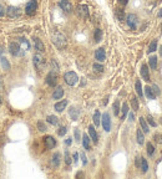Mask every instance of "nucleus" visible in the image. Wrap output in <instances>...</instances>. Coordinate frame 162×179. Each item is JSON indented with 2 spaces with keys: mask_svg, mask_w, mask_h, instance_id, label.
<instances>
[{
  "mask_svg": "<svg viewBox=\"0 0 162 179\" xmlns=\"http://www.w3.org/2000/svg\"><path fill=\"white\" fill-rule=\"evenodd\" d=\"M51 41H52V44H54L57 49H64L65 46H66V44H68L65 35L61 34V33H59V31H56V33L52 34V36H51Z\"/></svg>",
  "mask_w": 162,
  "mask_h": 179,
  "instance_id": "1",
  "label": "nucleus"
},
{
  "mask_svg": "<svg viewBox=\"0 0 162 179\" xmlns=\"http://www.w3.org/2000/svg\"><path fill=\"white\" fill-rule=\"evenodd\" d=\"M32 62H34V66H35V69H36L38 71L44 70V67H45V65H46L45 58H44V56H43L41 54H35L34 57H32Z\"/></svg>",
  "mask_w": 162,
  "mask_h": 179,
  "instance_id": "2",
  "label": "nucleus"
},
{
  "mask_svg": "<svg viewBox=\"0 0 162 179\" xmlns=\"http://www.w3.org/2000/svg\"><path fill=\"white\" fill-rule=\"evenodd\" d=\"M64 80L69 86H75L77 83V81H79V77L74 71H69V72H66L64 75Z\"/></svg>",
  "mask_w": 162,
  "mask_h": 179,
  "instance_id": "3",
  "label": "nucleus"
},
{
  "mask_svg": "<svg viewBox=\"0 0 162 179\" xmlns=\"http://www.w3.org/2000/svg\"><path fill=\"white\" fill-rule=\"evenodd\" d=\"M36 9H38V2L36 0H30L25 6V14L29 16H32V15H35Z\"/></svg>",
  "mask_w": 162,
  "mask_h": 179,
  "instance_id": "4",
  "label": "nucleus"
},
{
  "mask_svg": "<svg viewBox=\"0 0 162 179\" xmlns=\"http://www.w3.org/2000/svg\"><path fill=\"white\" fill-rule=\"evenodd\" d=\"M126 21H127V25L131 30H136L137 27V24H139V19L135 14H128L127 18H126Z\"/></svg>",
  "mask_w": 162,
  "mask_h": 179,
  "instance_id": "5",
  "label": "nucleus"
},
{
  "mask_svg": "<svg viewBox=\"0 0 162 179\" xmlns=\"http://www.w3.org/2000/svg\"><path fill=\"white\" fill-rule=\"evenodd\" d=\"M9 51L13 56H19L21 55V46L19 42H10L9 44Z\"/></svg>",
  "mask_w": 162,
  "mask_h": 179,
  "instance_id": "6",
  "label": "nucleus"
},
{
  "mask_svg": "<svg viewBox=\"0 0 162 179\" xmlns=\"http://www.w3.org/2000/svg\"><path fill=\"white\" fill-rule=\"evenodd\" d=\"M46 83L50 87H55L56 86V83H57V74L55 71L49 72V75L46 76Z\"/></svg>",
  "mask_w": 162,
  "mask_h": 179,
  "instance_id": "7",
  "label": "nucleus"
},
{
  "mask_svg": "<svg viewBox=\"0 0 162 179\" xmlns=\"http://www.w3.org/2000/svg\"><path fill=\"white\" fill-rule=\"evenodd\" d=\"M102 127L106 132L111 131V118H110V114L107 112L102 114Z\"/></svg>",
  "mask_w": 162,
  "mask_h": 179,
  "instance_id": "8",
  "label": "nucleus"
},
{
  "mask_svg": "<svg viewBox=\"0 0 162 179\" xmlns=\"http://www.w3.org/2000/svg\"><path fill=\"white\" fill-rule=\"evenodd\" d=\"M59 6L61 8V10H64L65 13H68V14H70L73 11V5H71V3L69 2V0H60Z\"/></svg>",
  "mask_w": 162,
  "mask_h": 179,
  "instance_id": "9",
  "label": "nucleus"
},
{
  "mask_svg": "<svg viewBox=\"0 0 162 179\" xmlns=\"http://www.w3.org/2000/svg\"><path fill=\"white\" fill-rule=\"evenodd\" d=\"M20 9L16 8V6H9L6 9V15L10 18V19H15V18H19L20 16Z\"/></svg>",
  "mask_w": 162,
  "mask_h": 179,
  "instance_id": "10",
  "label": "nucleus"
},
{
  "mask_svg": "<svg viewBox=\"0 0 162 179\" xmlns=\"http://www.w3.org/2000/svg\"><path fill=\"white\" fill-rule=\"evenodd\" d=\"M95 58H96L99 62H104L105 58H106L105 49H102V47H99V49H97V50L95 51Z\"/></svg>",
  "mask_w": 162,
  "mask_h": 179,
  "instance_id": "11",
  "label": "nucleus"
},
{
  "mask_svg": "<svg viewBox=\"0 0 162 179\" xmlns=\"http://www.w3.org/2000/svg\"><path fill=\"white\" fill-rule=\"evenodd\" d=\"M77 14H79L80 18L87 19V18H89V8H87V5H85V4L79 5V6H77Z\"/></svg>",
  "mask_w": 162,
  "mask_h": 179,
  "instance_id": "12",
  "label": "nucleus"
},
{
  "mask_svg": "<svg viewBox=\"0 0 162 179\" xmlns=\"http://www.w3.org/2000/svg\"><path fill=\"white\" fill-rule=\"evenodd\" d=\"M44 142H45V147H46L48 149H52V148L56 145V141H55L54 137H51V136H46V137L44 138Z\"/></svg>",
  "mask_w": 162,
  "mask_h": 179,
  "instance_id": "13",
  "label": "nucleus"
},
{
  "mask_svg": "<svg viewBox=\"0 0 162 179\" xmlns=\"http://www.w3.org/2000/svg\"><path fill=\"white\" fill-rule=\"evenodd\" d=\"M66 106H68V101H66V100H62V101H60V102L55 103L54 108H55V111H56V112H62L65 108H66Z\"/></svg>",
  "mask_w": 162,
  "mask_h": 179,
  "instance_id": "14",
  "label": "nucleus"
},
{
  "mask_svg": "<svg viewBox=\"0 0 162 179\" xmlns=\"http://www.w3.org/2000/svg\"><path fill=\"white\" fill-rule=\"evenodd\" d=\"M141 76L143 77L145 81H150V71H148V67L146 64H143L141 66Z\"/></svg>",
  "mask_w": 162,
  "mask_h": 179,
  "instance_id": "15",
  "label": "nucleus"
},
{
  "mask_svg": "<svg viewBox=\"0 0 162 179\" xmlns=\"http://www.w3.org/2000/svg\"><path fill=\"white\" fill-rule=\"evenodd\" d=\"M89 134H90L91 139L93 141V143H97V141H99V136H97L96 129H95L93 126H89Z\"/></svg>",
  "mask_w": 162,
  "mask_h": 179,
  "instance_id": "16",
  "label": "nucleus"
},
{
  "mask_svg": "<svg viewBox=\"0 0 162 179\" xmlns=\"http://www.w3.org/2000/svg\"><path fill=\"white\" fill-rule=\"evenodd\" d=\"M69 113H70V117H71L73 121H77L79 114H80V111H79L76 107H71L70 111H69Z\"/></svg>",
  "mask_w": 162,
  "mask_h": 179,
  "instance_id": "17",
  "label": "nucleus"
},
{
  "mask_svg": "<svg viewBox=\"0 0 162 179\" xmlns=\"http://www.w3.org/2000/svg\"><path fill=\"white\" fill-rule=\"evenodd\" d=\"M60 162H61V156H60V153H54L52 161H51L52 167H54V168H57V167L60 165Z\"/></svg>",
  "mask_w": 162,
  "mask_h": 179,
  "instance_id": "18",
  "label": "nucleus"
},
{
  "mask_svg": "<svg viewBox=\"0 0 162 179\" xmlns=\"http://www.w3.org/2000/svg\"><path fill=\"white\" fill-rule=\"evenodd\" d=\"M64 96V90H62V87H57L55 91H54V93H52V98L54 100H60L61 97Z\"/></svg>",
  "mask_w": 162,
  "mask_h": 179,
  "instance_id": "19",
  "label": "nucleus"
},
{
  "mask_svg": "<svg viewBox=\"0 0 162 179\" xmlns=\"http://www.w3.org/2000/svg\"><path fill=\"white\" fill-rule=\"evenodd\" d=\"M145 95H146V97H147L148 100H155V98H156V95H155V92H153L152 87L146 86V88H145Z\"/></svg>",
  "mask_w": 162,
  "mask_h": 179,
  "instance_id": "20",
  "label": "nucleus"
},
{
  "mask_svg": "<svg viewBox=\"0 0 162 179\" xmlns=\"http://www.w3.org/2000/svg\"><path fill=\"white\" fill-rule=\"evenodd\" d=\"M92 119H93V125H95L96 127H99V126H100V122H101V113H100L99 111H96V112L93 113Z\"/></svg>",
  "mask_w": 162,
  "mask_h": 179,
  "instance_id": "21",
  "label": "nucleus"
},
{
  "mask_svg": "<svg viewBox=\"0 0 162 179\" xmlns=\"http://www.w3.org/2000/svg\"><path fill=\"white\" fill-rule=\"evenodd\" d=\"M93 39H95V42H100L102 40V30L101 29H96L95 30Z\"/></svg>",
  "mask_w": 162,
  "mask_h": 179,
  "instance_id": "22",
  "label": "nucleus"
},
{
  "mask_svg": "<svg viewBox=\"0 0 162 179\" xmlns=\"http://www.w3.org/2000/svg\"><path fill=\"white\" fill-rule=\"evenodd\" d=\"M140 125H141V129L145 132V133H148L150 129H148V125H147V121L143 118V117H140Z\"/></svg>",
  "mask_w": 162,
  "mask_h": 179,
  "instance_id": "23",
  "label": "nucleus"
},
{
  "mask_svg": "<svg viewBox=\"0 0 162 179\" xmlns=\"http://www.w3.org/2000/svg\"><path fill=\"white\" fill-rule=\"evenodd\" d=\"M35 47L39 52H44L45 51V45L43 44V41L40 39H35Z\"/></svg>",
  "mask_w": 162,
  "mask_h": 179,
  "instance_id": "24",
  "label": "nucleus"
},
{
  "mask_svg": "<svg viewBox=\"0 0 162 179\" xmlns=\"http://www.w3.org/2000/svg\"><path fill=\"white\" fill-rule=\"evenodd\" d=\"M148 64H150V67H151L152 70H156V69H157V64H158L157 57H156V56H151L150 60H148Z\"/></svg>",
  "mask_w": 162,
  "mask_h": 179,
  "instance_id": "25",
  "label": "nucleus"
},
{
  "mask_svg": "<svg viewBox=\"0 0 162 179\" xmlns=\"http://www.w3.org/2000/svg\"><path fill=\"white\" fill-rule=\"evenodd\" d=\"M115 15H116V18H117V20L118 21H123L125 20V13H123V10L122 9H116L115 10Z\"/></svg>",
  "mask_w": 162,
  "mask_h": 179,
  "instance_id": "26",
  "label": "nucleus"
},
{
  "mask_svg": "<svg viewBox=\"0 0 162 179\" xmlns=\"http://www.w3.org/2000/svg\"><path fill=\"white\" fill-rule=\"evenodd\" d=\"M46 121H48L50 125H52V126H56V125L59 123V118H57L56 116H52V114H50V116H48Z\"/></svg>",
  "mask_w": 162,
  "mask_h": 179,
  "instance_id": "27",
  "label": "nucleus"
},
{
  "mask_svg": "<svg viewBox=\"0 0 162 179\" xmlns=\"http://www.w3.org/2000/svg\"><path fill=\"white\" fill-rule=\"evenodd\" d=\"M136 138H137L139 144H143V142H145V137H143V132H142V129H137V132H136Z\"/></svg>",
  "mask_w": 162,
  "mask_h": 179,
  "instance_id": "28",
  "label": "nucleus"
},
{
  "mask_svg": "<svg viewBox=\"0 0 162 179\" xmlns=\"http://www.w3.org/2000/svg\"><path fill=\"white\" fill-rule=\"evenodd\" d=\"M135 88H136V91H137L139 97H142V96H143V92H142V86H141L140 80H137V81H136V83H135Z\"/></svg>",
  "mask_w": 162,
  "mask_h": 179,
  "instance_id": "29",
  "label": "nucleus"
},
{
  "mask_svg": "<svg viewBox=\"0 0 162 179\" xmlns=\"http://www.w3.org/2000/svg\"><path fill=\"white\" fill-rule=\"evenodd\" d=\"M131 106H132V109L134 111H139V108H140V103H139V100H137V97H132L131 98Z\"/></svg>",
  "mask_w": 162,
  "mask_h": 179,
  "instance_id": "30",
  "label": "nucleus"
},
{
  "mask_svg": "<svg viewBox=\"0 0 162 179\" xmlns=\"http://www.w3.org/2000/svg\"><path fill=\"white\" fill-rule=\"evenodd\" d=\"M82 145L85 149H90V138L87 134H84L82 136Z\"/></svg>",
  "mask_w": 162,
  "mask_h": 179,
  "instance_id": "31",
  "label": "nucleus"
},
{
  "mask_svg": "<svg viewBox=\"0 0 162 179\" xmlns=\"http://www.w3.org/2000/svg\"><path fill=\"white\" fill-rule=\"evenodd\" d=\"M19 44H20V46L24 47L25 50H29V49H30V44H29V41H27L26 39H24V38L19 39Z\"/></svg>",
  "mask_w": 162,
  "mask_h": 179,
  "instance_id": "32",
  "label": "nucleus"
},
{
  "mask_svg": "<svg viewBox=\"0 0 162 179\" xmlns=\"http://www.w3.org/2000/svg\"><path fill=\"white\" fill-rule=\"evenodd\" d=\"M156 50H157V40H152L151 44H150V46H148L147 52L151 54V52H153V51H156Z\"/></svg>",
  "mask_w": 162,
  "mask_h": 179,
  "instance_id": "33",
  "label": "nucleus"
},
{
  "mask_svg": "<svg viewBox=\"0 0 162 179\" xmlns=\"http://www.w3.org/2000/svg\"><path fill=\"white\" fill-rule=\"evenodd\" d=\"M2 66L4 67V70H6V71H9L10 70V64H9V61H8V58H5V57H3L2 56Z\"/></svg>",
  "mask_w": 162,
  "mask_h": 179,
  "instance_id": "34",
  "label": "nucleus"
},
{
  "mask_svg": "<svg viewBox=\"0 0 162 179\" xmlns=\"http://www.w3.org/2000/svg\"><path fill=\"white\" fill-rule=\"evenodd\" d=\"M140 168H141V170L143 173H146L148 170V164H147V161L145 158H141V165H140Z\"/></svg>",
  "mask_w": 162,
  "mask_h": 179,
  "instance_id": "35",
  "label": "nucleus"
},
{
  "mask_svg": "<svg viewBox=\"0 0 162 179\" xmlns=\"http://www.w3.org/2000/svg\"><path fill=\"white\" fill-rule=\"evenodd\" d=\"M121 109H122V119H125L126 116H127V113H128V105L127 103H123Z\"/></svg>",
  "mask_w": 162,
  "mask_h": 179,
  "instance_id": "36",
  "label": "nucleus"
},
{
  "mask_svg": "<svg viewBox=\"0 0 162 179\" xmlns=\"http://www.w3.org/2000/svg\"><path fill=\"white\" fill-rule=\"evenodd\" d=\"M118 113H120V102L116 101L114 103V114L115 116H118Z\"/></svg>",
  "mask_w": 162,
  "mask_h": 179,
  "instance_id": "37",
  "label": "nucleus"
},
{
  "mask_svg": "<svg viewBox=\"0 0 162 179\" xmlns=\"http://www.w3.org/2000/svg\"><path fill=\"white\" fill-rule=\"evenodd\" d=\"M71 162H73V161H71V156H70V153L66 151V152H65V163H66L68 165H70Z\"/></svg>",
  "mask_w": 162,
  "mask_h": 179,
  "instance_id": "38",
  "label": "nucleus"
},
{
  "mask_svg": "<svg viewBox=\"0 0 162 179\" xmlns=\"http://www.w3.org/2000/svg\"><path fill=\"white\" fill-rule=\"evenodd\" d=\"M93 70L96 71V72H102L104 71V66L102 65H100V64H93Z\"/></svg>",
  "mask_w": 162,
  "mask_h": 179,
  "instance_id": "39",
  "label": "nucleus"
},
{
  "mask_svg": "<svg viewBox=\"0 0 162 179\" xmlns=\"http://www.w3.org/2000/svg\"><path fill=\"white\" fill-rule=\"evenodd\" d=\"M153 151H155V147L152 145V143L147 142V153H148L150 156H152V154H153Z\"/></svg>",
  "mask_w": 162,
  "mask_h": 179,
  "instance_id": "40",
  "label": "nucleus"
},
{
  "mask_svg": "<svg viewBox=\"0 0 162 179\" xmlns=\"http://www.w3.org/2000/svg\"><path fill=\"white\" fill-rule=\"evenodd\" d=\"M51 67H52V71L59 72V65H57V62L55 61V60H51Z\"/></svg>",
  "mask_w": 162,
  "mask_h": 179,
  "instance_id": "41",
  "label": "nucleus"
},
{
  "mask_svg": "<svg viewBox=\"0 0 162 179\" xmlns=\"http://www.w3.org/2000/svg\"><path fill=\"white\" fill-rule=\"evenodd\" d=\"M38 129H39L40 132H45V131H46V126L40 121V122H38Z\"/></svg>",
  "mask_w": 162,
  "mask_h": 179,
  "instance_id": "42",
  "label": "nucleus"
},
{
  "mask_svg": "<svg viewBox=\"0 0 162 179\" xmlns=\"http://www.w3.org/2000/svg\"><path fill=\"white\" fill-rule=\"evenodd\" d=\"M153 139H155V142H156V143L162 144V136H161V134H157V133H156V134L153 136Z\"/></svg>",
  "mask_w": 162,
  "mask_h": 179,
  "instance_id": "43",
  "label": "nucleus"
},
{
  "mask_svg": "<svg viewBox=\"0 0 162 179\" xmlns=\"http://www.w3.org/2000/svg\"><path fill=\"white\" fill-rule=\"evenodd\" d=\"M68 132V129H66V127H61V128H59V131H57V134L60 136V137H62L65 133Z\"/></svg>",
  "mask_w": 162,
  "mask_h": 179,
  "instance_id": "44",
  "label": "nucleus"
},
{
  "mask_svg": "<svg viewBox=\"0 0 162 179\" xmlns=\"http://www.w3.org/2000/svg\"><path fill=\"white\" fill-rule=\"evenodd\" d=\"M147 122L152 126V127H156V122L153 121V118H152V116H147Z\"/></svg>",
  "mask_w": 162,
  "mask_h": 179,
  "instance_id": "45",
  "label": "nucleus"
},
{
  "mask_svg": "<svg viewBox=\"0 0 162 179\" xmlns=\"http://www.w3.org/2000/svg\"><path fill=\"white\" fill-rule=\"evenodd\" d=\"M152 90H153L155 95H160V93H161V91H160V87H158L157 85H153V86H152Z\"/></svg>",
  "mask_w": 162,
  "mask_h": 179,
  "instance_id": "46",
  "label": "nucleus"
},
{
  "mask_svg": "<svg viewBox=\"0 0 162 179\" xmlns=\"http://www.w3.org/2000/svg\"><path fill=\"white\" fill-rule=\"evenodd\" d=\"M80 156H81V159H82V164H84V165H86V164H87V159H86V156H85L84 153H81Z\"/></svg>",
  "mask_w": 162,
  "mask_h": 179,
  "instance_id": "47",
  "label": "nucleus"
},
{
  "mask_svg": "<svg viewBox=\"0 0 162 179\" xmlns=\"http://www.w3.org/2000/svg\"><path fill=\"white\" fill-rule=\"evenodd\" d=\"M6 13V10L4 9V6L3 5H0V18H2V16H4V14Z\"/></svg>",
  "mask_w": 162,
  "mask_h": 179,
  "instance_id": "48",
  "label": "nucleus"
},
{
  "mask_svg": "<svg viewBox=\"0 0 162 179\" xmlns=\"http://www.w3.org/2000/svg\"><path fill=\"white\" fill-rule=\"evenodd\" d=\"M75 138H76V141H77V142L80 141V131H79L77 128L75 129Z\"/></svg>",
  "mask_w": 162,
  "mask_h": 179,
  "instance_id": "49",
  "label": "nucleus"
},
{
  "mask_svg": "<svg viewBox=\"0 0 162 179\" xmlns=\"http://www.w3.org/2000/svg\"><path fill=\"white\" fill-rule=\"evenodd\" d=\"M135 165H136V167H140V165H141V158H140V157L136 158V161H135Z\"/></svg>",
  "mask_w": 162,
  "mask_h": 179,
  "instance_id": "50",
  "label": "nucleus"
},
{
  "mask_svg": "<svg viewBox=\"0 0 162 179\" xmlns=\"http://www.w3.org/2000/svg\"><path fill=\"white\" fill-rule=\"evenodd\" d=\"M117 2H118V4H121V5H127L128 0H117Z\"/></svg>",
  "mask_w": 162,
  "mask_h": 179,
  "instance_id": "51",
  "label": "nucleus"
},
{
  "mask_svg": "<svg viewBox=\"0 0 162 179\" xmlns=\"http://www.w3.org/2000/svg\"><path fill=\"white\" fill-rule=\"evenodd\" d=\"M77 161H79V154L75 153V154H74V163H77Z\"/></svg>",
  "mask_w": 162,
  "mask_h": 179,
  "instance_id": "52",
  "label": "nucleus"
},
{
  "mask_svg": "<svg viewBox=\"0 0 162 179\" xmlns=\"http://www.w3.org/2000/svg\"><path fill=\"white\" fill-rule=\"evenodd\" d=\"M71 139H73V138H68V139H66V141H65V143H66V144H68V145H70V144H71V142H73V141H71Z\"/></svg>",
  "mask_w": 162,
  "mask_h": 179,
  "instance_id": "53",
  "label": "nucleus"
},
{
  "mask_svg": "<svg viewBox=\"0 0 162 179\" xmlns=\"http://www.w3.org/2000/svg\"><path fill=\"white\" fill-rule=\"evenodd\" d=\"M128 117H130V121H131V122H132L134 119H135V117H134V113H130V116H128Z\"/></svg>",
  "mask_w": 162,
  "mask_h": 179,
  "instance_id": "54",
  "label": "nucleus"
},
{
  "mask_svg": "<svg viewBox=\"0 0 162 179\" xmlns=\"http://www.w3.org/2000/svg\"><path fill=\"white\" fill-rule=\"evenodd\" d=\"M160 55L162 56V45H161V47H160Z\"/></svg>",
  "mask_w": 162,
  "mask_h": 179,
  "instance_id": "55",
  "label": "nucleus"
},
{
  "mask_svg": "<svg viewBox=\"0 0 162 179\" xmlns=\"http://www.w3.org/2000/svg\"><path fill=\"white\" fill-rule=\"evenodd\" d=\"M3 103V98H2V96H0V105Z\"/></svg>",
  "mask_w": 162,
  "mask_h": 179,
  "instance_id": "56",
  "label": "nucleus"
},
{
  "mask_svg": "<svg viewBox=\"0 0 162 179\" xmlns=\"http://www.w3.org/2000/svg\"><path fill=\"white\" fill-rule=\"evenodd\" d=\"M160 29H161V34H162V24H161V27Z\"/></svg>",
  "mask_w": 162,
  "mask_h": 179,
  "instance_id": "57",
  "label": "nucleus"
},
{
  "mask_svg": "<svg viewBox=\"0 0 162 179\" xmlns=\"http://www.w3.org/2000/svg\"><path fill=\"white\" fill-rule=\"evenodd\" d=\"M161 123H162V118H161Z\"/></svg>",
  "mask_w": 162,
  "mask_h": 179,
  "instance_id": "58",
  "label": "nucleus"
}]
</instances>
